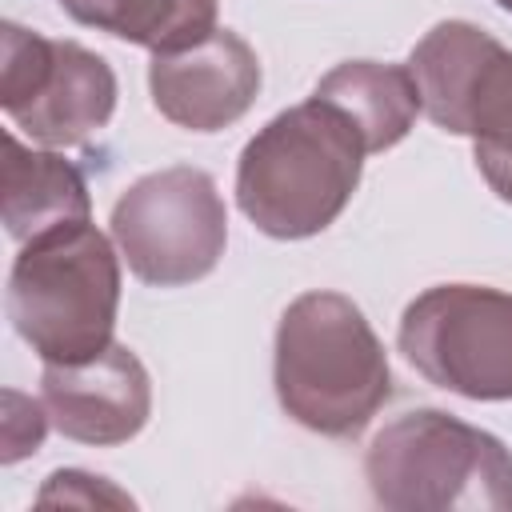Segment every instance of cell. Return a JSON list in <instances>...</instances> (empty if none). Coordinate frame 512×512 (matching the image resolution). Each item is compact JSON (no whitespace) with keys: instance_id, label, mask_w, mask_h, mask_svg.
I'll return each mask as SVG.
<instances>
[{"instance_id":"14","label":"cell","mask_w":512,"mask_h":512,"mask_svg":"<svg viewBox=\"0 0 512 512\" xmlns=\"http://www.w3.org/2000/svg\"><path fill=\"white\" fill-rule=\"evenodd\" d=\"M48 408H44V400L36 404V400H28V396H20V392H4V452H0V460L4 464H16V460H24V456H32L40 444H44V432H48Z\"/></svg>"},{"instance_id":"3","label":"cell","mask_w":512,"mask_h":512,"mask_svg":"<svg viewBox=\"0 0 512 512\" xmlns=\"http://www.w3.org/2000/svg\"><path fill=\"white\" fill-rule=\"evenodd\" d=\"M120 256L92 224H72L20 244L8 272V320L44 364L104 352L116 332Z\"/></svg>"},{"instance_id":"6","label":"cell","mask_w":512,"mask_h":512,"mask_svg":"<svg viewBox=\"0 0 512 512\" xmlns=\"http://www.w3.org/2000/svg\"><path fill=\"white\" fill-rule=\"evenodd\" d=\"M404 360L464 400H512V292L488 284L424 288L400 316Z\"/></svg>"},{"instance_id":"8","label":"cell","mask_w":512,"mask_h":512,"mask_svg":"<svg viewBox=\"0 0 512 512\" xmlns=\"http://www.w3.org/2000/svg\"><path fill=\"white\" fill-rule=\"evenodd\" d=\"M420 112L472 144L512 140V48L468 20H440L408 56Z\"/></svg>"},{"instance_id":"13","label":"cell","mask_w":512,"mask_h":512,"mask_svg":"<svg viewBox=\"0 0 512 512\" xmlns=\"http://www.w3.org/2000/svg\"><path fill=\"white\" fill-rule=\"evenodd\" d=\"M76 24L116 40L176 52L216 32L220 0H56Z\"/></svg>"},{"instance_id":"10","label":"cell","mask_w":512,"mask_h":512,"mask_svg":"<svg viewBox=\"0 0 512 512\" xmlns=\"http://www.w3.org/2000/svg\"><path fill=\"white\" fill-rule=\"evenodd\" d=\"M40 400L60 436L76 444H128L152 416V380L128 344L72 364H44Z\"/></svg>"},{"instance_id":"7","label":"cell","mask_w":512,"mask_h":512,"mask_svg":"<svg viewBox=\"0 0 512 512\" xmlns=\"http://www.w3.org/2000/svg\"><path fill=\"white\" fill-rule=\"evenodd\" d=\"M0 108L36 144L76 148L108 128L116 112V72L100 52L76 40H48L4 20Z\"/></svg>"},{"instance_id":"1","label":"cell","mask_w":512,"mask_h":512,"mask_svg":"<svg viewBox=\"0 0 512 512\" xmlns=\"http://www.w3.org/2000/svg\"><path fill=\"white\" fill-rule=\"evenodd\" d=\"M272 384L308 432L352 440L392 396V368L368 316L344 292H304L276 324Z\"/></svg>"},{"instance_id":"12","label":"cell","mask_w":512,"mask_h":512,"mask_svg":"<svg viewBox=\"0 0 512 512\" xmlns=\"http://www.w3.org/2000/svg\"><path fill=\"white\" fill-rule=\"evenodd\" d=\"M312 96L344 112L368 152L396 148L420 116V92L408 64L400 68L380 60H344L316 84Z\"/></svg>"},{"instance_id":"15","label":"cell","mask_w":512,"mask_h":512,"mask_svg":"<svg viewBox=\"0 0 512 512\" xmlns=\"http://www.w3.org/2000/svg\"><path fill=\"white\" fill-rule=\"evenodd\" d=\"M36 500H40V504H80V508H96V504L132 508V496H128V492H120V488H112L104 476H92V472H80V468H60V472H52Z\"/></svg>"},{"instance_id":"17","label":"cell","mask_w":512,"mask_h":512,"mask_svg":"<svg viewBox=\"0 0 512 512\" xmlns=\"http://www.w3.org/2000/svg\"><path fill=\"white\" fill-rule=\"evenodd\" d=\"M496 4H500V8H504V12H512V0H496Z\"/></svg>"},{"instance_id":"11","label":"cell","mask_w":512,"mask_h":512,"mask_svg":"<svg viewBox=\"0 0 512 512\" xmlns=\"http://www.w3.org/2000/svg\"><path fill=\"white\" fill-rule=\"evenodd\" d=\"M88 212V184L72 160L4 132V228L12 240L28 244L44 232L88 224Z\"/></svg>"},{"instance_id":"2","label":"cell","mask_w":512,"mask_h":512,"mask_svg":"<svg viewBox=\"0 0 512 512\" xmlns=\"http://www.w3.org/2000/svg\"><path fill=\"white\" fill-rule=\"evenodd\" d=\"M360 132L308 96L272 116L236 160V204L272 240L324 232L352 200L364 168Z\"/></svg>"},{"instance_id":"4","label":"cell","mask_w":512,"mask_h":512,"mask_svg":"<svg viewBox=\"0 0 512 512\" xmlns=\"http://www.w3.org/2000/svg\"><path fill=\"white\" fill-rule=\"evenodd\" d=\"M364 476L392 512H512L508 444L440 408L388 420L364 452Z\"/></svg>"},{"instance_id":"16","label":"cell","mask_w":512,"mask_h":512,"mask_svg":"<svg viewBox=\"0 0 512 512\" xmlns=\"http://www.w3.org/2000/svg\"><path fill=\"white\" fill-rule=\"evenodd\" d=\"M472 156H476V168L480 176L488 180V188L512 204V140H500V144H472Z\"/></svg>"},{"instance_id":"9","label":"cell","mask_w":512,"mask_h":512,"mask_svg":"<svg viewBox=\"0 0 512 512\" xmlns=\"http://www.w3.org/2000/svg\"><path fill=\"white\" fill-rule=\"evenodd\" d=\"M260 84V60L232 28H216L176 52H152L148 64L156 112L188 132H220L236 124L256 104Z\"/></svg>"},{"instance_id":"5","label":"cell","mask_w":512,"mask_h":512,"mask_svg":"<svg viewBox=\"0 0 512 512\" xmlns=\"http://www.w3.org/2000/svg\"><path fill=\"white\" fill-rule=\"evenodd\" d=\"M112 240L152 288L204 280L228 244V208L204 168L172 164L140 176L112 204Z\"/></svg>"}]
</instances>
